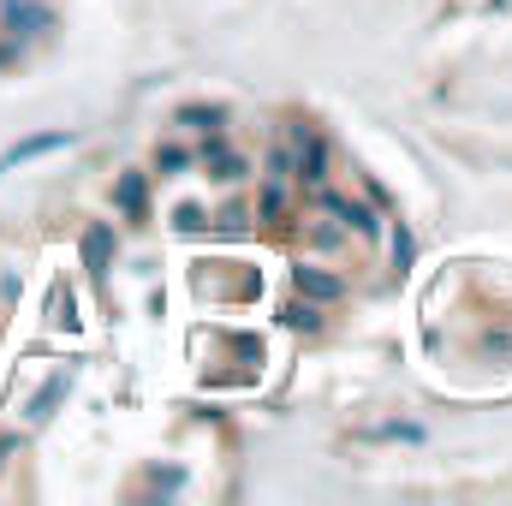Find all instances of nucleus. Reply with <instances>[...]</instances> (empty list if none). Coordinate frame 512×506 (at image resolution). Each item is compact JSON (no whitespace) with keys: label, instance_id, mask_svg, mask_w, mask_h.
<instances>
[{"label":"nucleus","instance_id":"f257e3e1","mask_svg":"<svg viewBox=\"0 0 512 506\" xmlns=\"http://www.w3.org/2000/svg\"><path fill=\"white\" fill-rule=\"evenodd\" d=\"M322 209H328V215H340V227H358V233H370V227H376V215H370L364 203H352V197L322 191Z\"/></svg>","mask_w":512,"mask_h":506},{"label":"nucleus","instance_id":"f03ea898","mask_svg":"<svg viewBox=\"0 0 512 506\" xmlns=\"http://www.w3.org/2000/svg\"><path fill=\"white\" fill-rule=\"evenodd\" d=\"M298 292H316V298H340L346 286L334 274H316V268H298Z\"/></svg>","mask_w":512,"mask_h":506}]
</instances>
